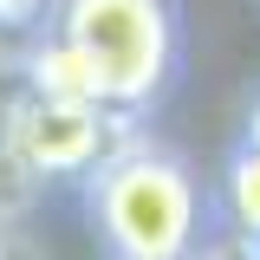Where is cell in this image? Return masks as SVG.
Masks as SVG:
<instances>
[{
  "mask_svg": "<svg viewBox=\"0 0 260 260\" xmlns=\"http://www.w3.org/2000/svg\"><path fill=\"white\" fill-rule=\"evenodd\" d=\"M85 208L111 260H195L208 247V202L195 169L150 137H130L85 176Z\"/></svg>",
  "mask_w": 260,
  "mask_h": 260,
  "instance_id": "obj_1",
  "label": "cell"
},
{
  "mask_svg": "<svg viewBox=\"0 0 260 260\" xmlns=\"http://www.w3.org/2000/svg\"><path fill=\"white\" fill-rule=\"evenodd\" d=\"M46 32H59L98 78V104L137 117L176 91L182 13L176 0H52Z\"/></svg>",
  "mask_w": 260,
  "mask_h": 260,
  "instance_id": "obj_2",
  "label": "cell"
},
{
  "mask_svg": "<svg viewBox=\"0 0 260 260\" xmlns=\"http://www.w3.org/2000/svg\"><path fill=\"white\" fill-rule=\"evenodd\" d=\"M130 137H137L130 117L104 104L39 98L26 85H13V98L0 104V162L13 182H85Z\"/></svg>",
  "mask_w": 260,
  "mask_h": 260,
  "instance_id": "obj_3",
  "label": "cell"
},
{
  "mask_svg": "<svg viewBox=\"0 0 260 260\" xmlns=\"http://www.w3.org/2000/svg\"><path fill=\"white\" fill-rule=\"evenodd\" d=\"M221 215L234 241H260V156L241 143L221 169Z\"/></svg>",
  "mask_w": 260,
  "mask_h": 260,
  "instance_id": "obj_4",
  "label": "cell"
},
{
  "mask_svg": "<svg viewBox=\"0 0 260 260\" xmlns=\"http://www.w3.org/2000/svg\"><path fill=\"white\" fill-rule=\"evenodd\" d=\"M52 0H0V32H20V26H39Z\"/></svg>",
  "mask_w": 260,
  "mask_h": 260,
  "instance_id": "obj_5",
  "label": "cell"
},
{
  "mask_svg": "<svg viewBox=\"0 0 260 260\" xmlns=\"http://www.w3.org/2000/svg\"><path fill=\"white\" fill-rule=\"evenodd\" d=\"M0 260H46V247L26 241V234H7V241H0Z\"/></svg>",
  "mask_w": 260,
  "mask_h": 260,
  "instance_id": "obj_6",
  "label": "cell"
},
{
  "mask_svg": "<svg viewBox=\"0 0 260 260\" xmlns=\"http://www.w3.org/2000/svg\"><path fill=\"white\" fill-rule=\"evenodd\" d=\"M208 247H215V260H247V241H234V234H215Z\"/></svg>",
  "mask_w": 260,
  "mask_h": 260,
  "instance_id": "obj_7",
  "label": "cell"
},
{
  "mask_svg": "<svg viewBox=\"0 0 260 260\" xmlns=\"http://www.w3.org/2000/svg\"><path fill=\"white\" fill-rule=\"evenodd\" d=\"M241 143L260 156V98H254V111H247V130H241Z\"/></svg>",
  "mask_w": 260,
  "mask_h": 260,
  "instance_id": "obj_8",
  "label": "cell"
},
{
  "mask_svg": "<svg viewBox=\"0 0 260 260\" xmlns=\"http://www.w3.org/2000/svg\"><path fill=\"white\" fill-rule=\"evenodd\" d=\"M7 234H13V221H7V208H0V241H7Z\"/></svg>",
  "mask_w": 260,
  "mask_h": 260,
  "instance_id": "obj_9",
  "label": "cell"
},
{
  "mask_svg": "<svg viewBox=\"0 0 260 260\" xmlns=\"http://www.w3.org/2000/svg\"><path fill=\"white\" fill-rule=\"evenodd\" d=\"M247 260H260V241H247Z\"/></svg>",
  "mask_w": 260,
  "mask_h": 260,
  "instance_id": "obj_10",
  "label": "cell"
},
{
  "mask_svg": "<svg viewBox=\"0 0 260 260\" xmlns=\"http://www.w3.org/2000/svg\"><path fill=\"white\" fill-rule=\"evenodd\" d=\"M195 260H215V247H202V254H195Z\"/></svg>",
  "mask_w": 260,
  "mask_h": 260,
  "instance_id": "obj_11",
  "label": "cell"
}]
</instances>
